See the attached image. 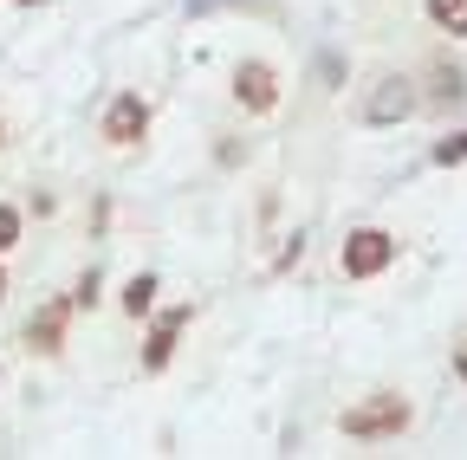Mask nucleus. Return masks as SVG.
I'll return each instance as SVG.
<instances>
[{"instance_id":"obj_14","label":"nucleus","mask_w":467,"mask_h":460,"mask_svg":"<svg viewBox=\"0 0 467 460\" xmlns=\"http://www.w3.org/2000/svg\"><path fill=\"white\" fill-rule=\"evenodd\" d=\"M0 149H7V124H0Z\"/></svg>"},{"instance_id":"obj_3","label":"nucleus","mask_w":467,"mask_h":460,"mask_svg":"<svg viewBox=\"0 0 467 460\" xmlns=\"http://www.w3.org/2000/svg\"><path fill=\"white\" fill-rule=\"evenodd\" d=\"M143 130H150V104L137 91H117L104 104V143L110 149H130V143H143Z\"/></svg>"},{"instance_id":"obj_1","label":"nucleus","mask_w":467,"mask_h":460,"mask_svg":"<svg viewBox=\"0 0 467 460\" xmlns=\"http://www.w3.org/2000/svg\"><path fill=\"white\" fill-rule=\"evenodd\" d=\"M409 422H416V409H409L402 395H370V402H358V409H344V434L350 441H396Z\"/></svg>"},{"instance_id":"obj_7","label":"nucleus","mask_w":467,"mask_h":460,"mask_svg":"<svg viewBox=\"0 0 467 460\" xmlns=\"http://www.w3.org/2000/svg\"><path fill=\"white\" fill-rule=\"evenodd\" d=\"M182 331H189V305H169V312L156 318L150 343H143V370H150V376L169 370V357H175V343H182Z\"/></svg>"},{"instance_id":"obj_9","label":"nucleus","mask_w":467,"mask_h":460,"mask_svg":"<svg viewBox=\"0 0 467 460\" xmlns=\"http://www.w3.org/2000/svg\"><path fill=\"white\" fill-rule=\"evenodd\" d=\"M429 20L461 39V33H467V0H429Z\"/></svg>"},{"instance_id":"obj_8","label":"nucleus","mask_w":467,"mask_h":460,"mask_svg":"<svg viewBox=\"0 0 467 460\" xmlns=\"http://www.w3.org/2000/svg\"><path fill=\"white\" fill-rule=\"evenodd\" d=\"M117 305H124L130 318H143V312L156 305V272H137V279L124 285V299H117Z\"/></svg>"},{"instance_id":"obj_5","label":"nucleus","mask_w":467,"mask_h":460,"mask_svg":"<svg viewBox=\"0 0 467 460\" xmlns=\"http://www.w3.org/2000/svg\"><path fill=\"white\" fill-rule=\"evenodd\" d=\"M402 118H416V85L409 78H383L370 97H364V124H402Z\"/></svg>"},{"instance_id":"obj_12","label":"nucleus","mask_w":467,"mask_h":460,"mask_svg":"<svg viewBox=\"0 0 467 460\" xmlns=\"http://www.w3.org/2000/svg\"><path fill=\"white\" fill-rule=\"evenodd\" d=\"M454 376L467 383V343H461V351H454Z\"/></svg>"},{"instance_id":"obj_11","label":"nucleus","mask_w":467,"mask_h":460,"mask_svg":"<svg viewBox=\"0 0 467 460\" xmlns=\"http://www.w3.org/2000/svg\"><path fill=\"white\" fill-rule=\"evenodd\" d=\"M14 240H20V208H14V201H0V253H7Z\"/></svg>"},{"instance_id":"obj_10","label":"nucleus","mask_w":467,"mask_h":460,"mask_svg":"<svg viewBox=\"0 0 467 460\" xmlns=\"http://www.w3.org/2000/svg\"><path fill=\"white\" fill-rule=\"evenodd\" d=\"M429 156H435L441 169H454V162H467V130H454V137H441V143H435Z\"/></svg>"},{"instance_id":"obj_6","label":"nucleus","mask_w":467,"mask_h":460,"mask_svg":"<svg viewBox=\"0 0 467 460\" xmlns=\"http://www.w3.org/2000/svg\"><path fill=\"white\" fill-rule=\"evenodd\" d=\"M66 324H72V299H52L39 318H26V351L58 357V351H66Z\"/></svg>"},{"instance_id":"obj_2","label":"nucleus","mask_w":467,"mask_h":460,"mask_svg":"<svg viewBox=\"0 0 467 460\" xmlns=\"http://www.w3.org/2000/svg\"><path fill=\"white\" fill-rule=\"evenodd\" d=\"M389 260H396V234H383V227L344 234V279H377V272H389Z\"/></svg>"},{"instance_id":"obj_13","label":"nucleus","mask_w":467,"mask_h":460,"mask_svg":"<svg viewBox=\"0 0 467 460\" xmlns=\"http://www.w3.org/2000/svg\"><path fill=\"white\" fill-rule=\"evenodd\" d=\"M0 299H7V272H0Z\"/></svg>"},{"instance_id":"obj_4","label":"nucleus","mask_w":467,"mask_h":460,"mask_svg":"<svg viewBox=\"0 0 467 460\" xmlns=\"http://www.w3.org/2000/svg\"><path fill=\"white\" fill-rule=\"evenodd\" d=\"M234 97H241V110L266 118V110L279 104V72L266 59H241V72H234Z\"/></svg>"}]
</instances>
